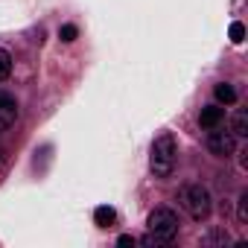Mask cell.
<instances>
[{
  "label": "cell",
  "instance_id": "obj_3",
  "mask_svg": "<svg viewBox=\"0 0 248 248\" xmlns=\"http://www.w3.org/2000/svg\"><path fill=\"white\" fill-rule=\"evenodd\" d=\"M149 233L152 236H158L161 242H170L175 233H178V216H175V210H170V207H155L152 213H149Z\"/></svg>",
  "mask_w": 248,
  "mask_h": 248
},
{
  "label": "cell",
  "instance_id": "obj_4",
  "mask_svg": "<svg viewBox=\"0 0 248 248\" xmlns=\"http://www.w3.org/2000/svg\"><path fill=\"white\" fill-rule=\"evenodd\" d=\"M213 129H216V126H213ZM207 149H210V155H216V158H231L233 149H236V138H233L231 132L216 129V132L207 135Z\"/></svg>",
  "mask_w": 248,
  "mask_h": 248
},
{
  "label": "cell",
  "instance_id": "obj_8",
  "mask_svg": "<svg viewBox=\"0 0 248 248\" xmlns=\"http://www.w3.org/2000/svg\"><path fill=\"white\" fill-rule=\"evenodd\" d=\"M93 219H96V225H99V228H108V225H114L117 213H114V207H96Z\"/></svg>",
  "mask_w": 248,
  "mask_h": 248
},
{
  "label": "cell",
  "instance_id": "obj_15",
  "mask_svg": "<svg viewBox=\"0 0 248 248\" xmlns=\"http://www.w3.org/2000/svg\"><path fill=\"white\" fill-rule=\"evenodd\" d=\"M0 161H3V149H0Z\"/></svg>",
  "mask_w": 248,
  "mask_h": 248
},
{
  "label": "cell",
  "instance_id": "obj_12",
  "mask_svg": "<svg viewBox=\"0 0 248 248\" xmlns=\"http://www.w3.org/2000/svg\"><path fill=\"white\" fill-rule=\"evenodd\" d=\"M59 38H62V41H73V38H76V27H73V24H64V27L59 30Z\"/></svg>",
  "mask_w": 248,
  "mask_h": 248
},
{
  "label": "cell",
  "instance_id": "obj_2",
  "mask_svg": "<svg viewBox=\"0 0 248 248\" xmlns=\"http://www.w3.org/2000/svg\"><path fill=\"white\" fill-rule=\"evenodd\" d=\"M178 202H181V207H184L196 222H202V219L210 216V193H207V187H202V184H187V187H181Z\"/></svg>",
  "mask_w": 248,
  "mask_h": 248
},
{
  "label": "cell",
  "instance_id": "obj_6",
  "mask_svg": "<svg viewBox=\"0 0 248 248\" xmlns=\"http://www.w3.org/2000/svg\"><path fill=\"white\" fill-rule=\"evenodd\" d=\"M222 117H225V111L219 105H207V108H202L199 123H202L204 129H213V126H219V123H222Z\"/></svg>",
  "mask_w": 248,
  "mask_h": 248
},
{
  "label": "cell",
  "instance_id": "obj_1",
  "mask_svg": "<svg viewBox=\"0 0 248 248\" xmlns=\"http://www.w3.org/2000/svg\"><path fill=\"white\" fill-rule=\"evenodd\" d=\"M175 161H178V143L170 132L158 135L155 143H152V155H149V167L158 178H167L172 170H175Z\"/></svg>",
  "mask_w": 248,
  "mask_h": 248
},
{
  "label": "cell",
  "instance_id": "obj_10",
  "mask_svg": "<svg viewBox=\"0 0 248 248\" xmlns=\"http://www.w3.org/2000/svg\"><path fill=\"white\" fill-rule=\"evenodd\" d=\"M9 73H12V56H9L3 47H0V82H3Z\"/></svg>",
  "mask_w": 248,
  "mask_h": 248
},
{
  "label": "cell",
  "instance_id": "obj_14",
  "mask_svg": "<svg viewBox=\"0 0 248 248\" xmlns=\"http://www.w3.org/2000/svg\"><path fill=\"white\" fill-rule=\"evenodd\" d=\"M117 242H120L123 248H126V245H135V236H129V233H123V236H120Z\"/></svg>",
  "mask_w": 248,
  "mask_h": 248
},
{
  "label": "cell",
  "instance_id": "obj_13",
  "mask_svg": "<svg viewBox=\"0 0 248 248\" xmlns=\"http://www.w3.org/2000/svg\"><path fill=\"white\" fill-rule=\"evenodd\" d=\"M236 216H239V222H248V193L239 196V213Z\"/></svg>",
  "mask_w": 248,
  "mask_h": 248
},
{
  "label": "cell",
  "instance_id": "obj_9",
  "mask_svg": "<svg viewBox=\"0 0 248 248\" xmlns=\"http://www.w3.org/2000/svg\"><path fill=\"white\" fill-rule=\"evenodd\" d=\"M216 99L219 102H225V105H231V102H236V91L231 88V85H216Z\"/></svg>",
  "mask_w": 248,
  "mask_h": 248
},
{
  "label": "cell",
  "instance_id": "obj_7",
  "mask_svg": "<svg viewBox=\"0 0 248 248\" xmlns=\"http://www.w3.org/2000/svg\"><path fill=\"white\" fill-rule=\"evenodd\" d=\"M231 135L233 138H245L248 135V114L245 111H236L233 120H231Z\"/></svg>",
  "mask_w": 248,
  "mask_h": 248
},
{
  "label": "cell",
  "instance_id": "obj_11",
  "mask_svg": "<svg viewBox=\"0 0 248 248\" xmlns=\"http://www.w3.org/2000/svg\"><path fill=\"white\" fill-rule=\"evenodd\" d=\"M242 38H245V27H242L239 21H233V24H231V41H233V44H242Z\"/></svg>",
  "mask_w": 248,
  "mask_h": 248
},
{
  "label": "cell",
  "instance_id": "obj_5",
  "mask_svg": "<svg viewBox=\"0 0 248 248\" xmlns=\"http://www.w3.org/2000/svg\"><path fill=\"white\" fill-rule=\"evenodd\" d=\"M15 120H18V102L9 93H0V132L12 129Z\"/></svg>",
  "mask_w": 248,
  "mask_h": 248
}]
</instances>
